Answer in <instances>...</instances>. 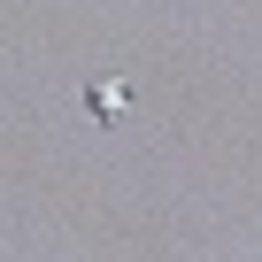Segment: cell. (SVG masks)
Segmentation results:
<instances>
[{
	"instance_id": "1",
	"label": "cell",
	"mask_w": 262,
	"mask_h": 262,
	"mask_svg": "<svg viewBox=\"0 0 262 262\" xmlns=\"http://www.w3.org/2000/svg\"><path fill=\"white\" fill-rule=\"evenodd\" d=\"M93 116H123V85H93Z\"/></svg>"
}]
</instances>
